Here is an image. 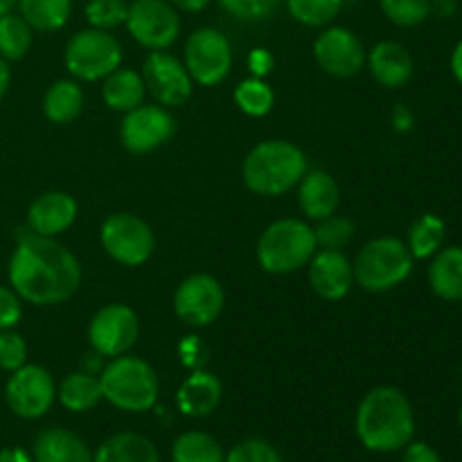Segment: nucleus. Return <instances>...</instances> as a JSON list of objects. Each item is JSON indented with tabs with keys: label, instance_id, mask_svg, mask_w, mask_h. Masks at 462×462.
I'll list each match as a JSON object with an SVG mask.
<instances>
[{
	"label": "nucleus",
	"instance_id": "f257e3e1",
	"mask_svg": "<svg viewBox=\"0 0 462 462\" xmlns=\"http://www.w3.org/2000/svg\"><path fill=\"white\" fill-rule=\"evenodd\" d=\"M7 278L23 302L54 307L75 296L84 273L79 260L57 237H43L25 226L16 235Z\"/></svg>",
	"mask_w": 462,
	"mask_h": 462
},
{
	"label": "nucleus",
	"instance_id": "f03ea898",
	"mask_svg": "<svg viewBox=\"0 0 462 462\" xmlns=\"http://www.w3.org/2000/svg\"><path fill=\"white\" fill-rule=\"evenodd\" d=\"M355 427L365 449L374 454H393L413 440V406L400 388L377 386L361 400Z\"/></svg>",
	"mask_w": 462,
	"mask_h": 462
},
{
	"label": "nucleus",
	"instance_id": "7ed1b4c3",
	"mask_svg": "<svg viewBox=\"0 0 462 462\" xmlns=\"http://www.w3.org/2000/svg\"><path fill=\"white\" fill-rule=\"evenodd\" d=\"M307 156L289 140H264L242 162L244 185L260 197H282L307 174Z\"/></svg>",
	"mask_w": 462,
	"mask_h": 462
},
{
	"label": "nucleus",
	"instance_id": "20e7f679",
	"mask_svg": "<svg viewBox=\"0 0 462 462\" xmlns=\"http://www.w3.org/2000/svg\"><path fill=\"white\" fill-rule=\"evenodd\" d=\"M99 386L104 400L125 413H147L161 395V382L152 364L129 352L104 365Z\"/></svg>",
	"mask_w": 462,
	"mask_h": 462
},
{
	"label": "nucleus",
	"instance_id": "39448f33",
	"mask_svg": "<svg viewBox=\"0 0 462 462\" xmlns=\"http://www.w3.org/2000/svg\"><path fill=\"white\" fill-rule=\"evenodd\" d=\"M319 251L314 228L302 219H278L257 239V264L273 275H289L310 264Z\"/></svg>",
	"mask_w": 462,
	"mask_h": 462
},
{
	"label": "nucleus",
	"instance_id": "423d86ee",
	"mask_svg": "<svg viewBox=\"0 0 462 462\" xmlns=\"http://www.w3.org/2000/svg\"><path fill=\"white\" fill-rule=\"evenodd\" d=\"M413 262L406 242L397 237H377L365 244L352 262L355 284L370 293L391 291L409 280Z\"/></svg>",
	"mask_w": 462,
	"mask_h": 462
},
{
	"label": "nucleus",
	"instance_id": "0eeeda50",
	"mask_svg": "<svg viewBox=\"0 0 462 462\" xmlns=\"http://www.w3.org/2000/svg\"><path fill=\"white\" fill-rule=\"evenodd\" d=\"M122 45L111 32L86 27L66 43L63 61L68 72L79 81H102L122 66Z\"/></svg>",
	"mask_w": 462,
	"mask_h": 462
},
{
	"label": "nucleus",
	"instance_id": "6e6552de",
	"mask_svg": "<svg viewBox=\"0 0 462 462\" xmlns=\"http://www.w3.org/2000/svg\"><path fill=\"white\" fill-rule=\"evenodd\" d=\"M99 242L106 255L122 266H143L156 251L152 226L134 212H113L99 228Z\"/></svg>",
	"mask_w": 462,
	"mask_h": 462
},
{
	"label": "nucleus",
	"instance_id": "1a4fd4ad",
	"mask_svg": "<svg viewBox=\"0 0 462 462\" xmlns=\"http://www.w3.org/2000/svg\"><path fill=\"white\" fill-rule=\"evenodd\" d=\"M183 63L194 84L219 86L233 70V45L224 32L199 27L188 36Z\"/></svg>",
	"mask_w": 462,
	"mask_h": 462
},
{
	"label": "nucleus",
	"instance_id": "9d476101",
	"mask_svg": "<svg viewBox=\"0 0 462 462\" xmlns=\"http://www.w3.org/2000/svg\"><path fill=\"white\" fill-rule=\"evenodd\" d=\"M125 25L131 39L152 52L170 50L180 36L179 9L170 0H134Z\"/></svg>",
	"mask_w": 462,
	"mask_h": 462
},
{
	"label": "nucleus",
	"instance_id": "9b49d317",
	"mask_svg": "<svg viewBox=\"0 0 462 462\" xmlns=\"http://www.w3.org/2000/svg\"><path fill=\"white\" fill-rule=\"evenodd\" d=\"M54 400H57V383L43 365L25 364L9 373L5 383V402L16 418H43L52 409Z\"/></svg>",
	"mask_w": 462,
	"mask_h": 462
},
{
	"label": "nucleus",
	"instance_id": "f8f14e48",
	"mask_svg": "<svg viewBox=\"0 0 462 462\" xmlns=\"http://www.w3.org/2000/svg\"><path fill=\"white\" fill-rule=\"evenodd\" d=\"M140 337L138 314L129 305L111 302L95 311L88 323V343L97 356L116 359L126 355Z\"/></svg>",
	"mask_w": 462,
	"mask_h": 462
},
{
	"label": "nucleus",
	"instance_id": "ddd939ff",
	"mask_svg": "<svg viewBox=\"0 0 462 462\" xmlns=\"http://www.w3.org/2000/svg\"><path fill=\"white\" fill-rule=\"evenodd\" d=\"M226 293L219 280L210 273H194L179 284L174 293V311L188 328H208L224 311Z\"/></svg>",
	"mask_w": 462,
	"mask_h": 462
},
{
	"label": "nucleus",
	"instance_id": "4468645a",
	"mask_svg": "<svg viewBox=\"0 0 462 462\" xmlns=\"http://www.w3.org/2000/svg\"><path fill=\"white\" fill-rule=\"evenodd\" d=\"M140 75H143L144 86H147V93H152V97L161 106H183L192 97L194 81L189 77L188 68H185L180 59H176L167 50L149 52Z\"/></svg>",
	"mask_w": 462,
	"mask_h": 462
},
{
	"label": "nucleus",
	"instance_id": "2eb2a0df",
	"mask_svg": "<svg viewBox=\"0 0 462 462\" xmlns=\"http://www.w3.org/2000/svg\"><path fill=\"white\" fill-rule=\"evenodd\" d=\"M176 134V122L171 113L161 104H140L134 111L125 113L120 126V138L126 152L152 153L161 149Z\"/></svg>",
	"mask_w": 462,
	"mask_h": 462
},
{
	"label": "nucleus",
	"instance_id": "dca6fc26",
	"mask_svg": "<svg viewBox=\"0 0 462 462\" xmlns=\"http://www.w3.org/2000/svg\"><path fill=\"white\" fill-rule=\"evenodd\" d=\"M364 43L352 30L341 25H329L316 36L314 59L319 68L337 79H350L359 75L365 66Z\"/></svg>",
	"mask_w": 462,
	"mask_h": 462
},
{
	"label": "nucleus",
	"instance_id": "f3484780",
	"mask_svg": "<svg viewBox=\"0 0 462 462\" xmlns=\"http://www.w3.org/2000/svg\"><path fill=\"white\" fill-rule=\"evenodd\" d=\"M307 275L314 293L323 300H343L355 287V269L343 251L319 248L307 264Z\"/></svg>",
	"mask_w": 462,
	"mask_h": 462
},
{
	"label": "nucleus",
	"instance_id": "a211bd4d",
	"mask_svg": "<svg viewBox=\"0 0 462 462\" xmlns=\"http://www.w3.org/2000/svg\"><path fill=\"white\" fill-rule=\"evenodd\" d=\"M77 212L79 208L72 194L50 189V192L39 194L27 208V228L43 237H59L75 224Z\"/></svg>",
	"mask_w": 462,
	"mask_h": 462
},
{
	"label": "nucleus",
	"instance_id": "6ab92c4d",
	"mask_svg": "<svg viewBox=\"0 0 462 462\" xmlns=\"http://www.w3.org/2000/svg\"><path fill=\"white\" fill-rule=\"evenodd\" d=\"M370 75L383 88H402L411 81L415 63L406 45L397 41H379L365 57Z\"/></svg>",
	"mask_w": 462,
	"mask_h": 462
},
{
	"label": "nucleus",
	"instance_id": "aec40b11",
	"mask_svg": "<svg viewBox=\"0 0 462 462\" xmlns=\"http://www.w3.org/2000/svg\"><path fill=\"white\" fill-rule=\"evenodd\" d=\"M298 206L314 221L337 215L341 206V188L337 179L329 171L307 170V174L298 183Z\"/></svg>",
	"mask_w": 462,
	"mask_h": 462
},
{
	"label": "nucleus",
	"instance_id": "412c9836",
	"mask_svg": "<svg viewBox=\"0 0 462 462\" xmlns=\"http://www.w3.org/2000/svg\"><path fill=\"white\" fill-rule=\"evenodd\" d=\"M221 393L224 388L215 373L206 368L192 370L176 393V406L188 418H206L219 406Z\"/></svg>",
	"mask_w": 462,
	"mask_h": 462
},
{
	"label": "nucleus",
	"instance_id": "4be33fe9",
	"mask_svg": "<svg viewBox=\"0 0 462 462\" xmlns=\"http://www.w3.org/2000/svg\"><path fill=\"white\" fill-rule=\"evenodd\" d=\"M34 462H93L88 445L68 429H45L34 440Z\"/></svg>",
	"mask_w": 462,
	"mask_h": 462
},
{
	"label": "nucleus",
	"instance_id": "5701e85b",
	"mask_svg": "<svg viewBox=\"0 0 462 462\" xmlns=\"http://www.w3.org/2000/svg\"><path fill=\"white\" fill-rule=\"evenodd\" d=\"M429 287L440 300L462 302V246H442L431 257Z\"/></svg>",
	"mask_w": 462,
	"mask_h": 462
},
{
	"label": "nucleus",
	"instance_id": "b1692460",
	"mask_svg": "<svg viewBox=\"0 0 462 462\" xmlns=\"http://www.w3.org/2000/svg\"><path fill=\"white\" fill-rule=\"evenodd\" d=\"M102 86V99L111 111L129 113L135 106L144 104V95H147V86H144L143 75L134 68H117L111 75L104 77Z\"/></svg>",
	"mask_w": 462,
	"mask_h": 462
},
{
	"label": "nucleus",
	"instance_id": "393cba45",
	"mask_svg": "<svg viewBox=\"0 0 462 462\" xmlns=\"http://www.w3.org/2000/svg\"><path fill=\"white\" fill-rule=\"evenodd\" d=\"M93 462H161V456L147 436L122 431L99 445L93 454Z\"/></svg>",
	"mask_w": 462,
	"mask_h": 462
},
{
	"label": "nucleus",
	"instance_id": "a878e982",
	"mask_svg": "<svg viewBox=\"0 0 462 462\" xmlns=\"http://www.w3.org/2000/svg\"><path fill=\"white\" fill-rule=\"evenodd\" d=\"M57 397L63 409L72 411V413L93 411L104 400L99 377H95L90 370H77V373L66 374L57 386Z\"/></svg>",
	"mask_w": 462,
	"mask_h": 462
},
{
	"label": "nucleus",
	"instance_id": "bb28decb",
	"mask_svg": "<svg viewBox=\"0 0 462 462\" xmlns=\"http://www.w3.org/2000/svg\"><path fill=\"white\" fill-rule=\"evenodd\" d=\"M84 111V90L75 79H59L45 90L43 116L54 125H70Z\"/></svg>",
	"mask_w": 462,
	"mask_h": 462
},
{
	"label": "nucleus",
	"instance_id": "cd10ccee",
	"mask_svg": "<svg viewBox=\"0 0 462 462\" xmlns=\"http://www.w3.org/2000/svg\"><path fill=\"white\" fill-rule=\"evenodd\" d=\"M16 7L34 32H59L72 16V0H18Z\"/></svg>",
	"mask_w": 462,
	"mask_h": 462
},
{
	"label": "nucleus",
	"instance_id": "c85d7f7f",
	"mask_svg": "<svg viewBox=\"0 0 462 462\" xmlns=\"http://www.w3.org/2000/svg\"><path fill=\"white\" fill-rule=\"evenodd\" d=\"M445 237H447L445 221H442L438 215L427 212V215L418 217V219L411 224L409 242H406V246H409L413 260H431V257L445 246Z\"/></svg>",
	"mask_w": 462,
	"mask_h": 462
},
{
	"label": "nucleus",
	"instance_id": "c756f323",
	"mask_svg": "<svg viewBox=\"0 0 462 462\" xmlns=\"http://www.w3.org/2000/svg\"><path fill=\"white\" fill-rule=\"evenodd\" d=\"M226 454L219 442L203 431H188L176 438L171 462H224Z\"/></svg>",
	"mask_w": 462,
	"mask_h": 462
},
{
	"label": "nucleus",
	"instance_id": "7c9ffc66",
	"mask_svg": "<svg viewBox=\"0 0 462 462\" xmlns=\"http://www.w3.org/2000/svg\"><path fill=\"white\" fill-rule=\"evenodd\" d=\"M34 30L21 14H7L0 18V57L5 61H21L32 48Z\"/></svg>",
	"mask_w": 462,
	"mask_h": 462
},
{
	"label": "nucleus",
	"instance_id": "2f4dec72",
	"mask_svg": "<svg viewBox=\"0 0 462 462\" xmlns=\"http://www.w3.org/2000/svg\"><path fill=\"white\" fill-rule=\"evenodd\" d=\"M235 104L246 116L264 117L273 108L275 93L264 79H260V77H248V79L239 81V86L235 88Z\"/></svg>",
	"mask_w": 462,
	"mask_h": 462
},
{
	"label": "nucleus",
	"instance_id": "473e14b6",
	"mask_svg": "<svg viewBox=\"0 0 462 462\" xmlns=\"http://www.w3.org/2000/svg\"><path fill=\"white\" fill-rule=\"evenodd\" d=\"M293 21L307 27H328L341 14L343 0H284Z\"/></svg>",
	"mask_w": 462,
	"mask_h": 462
},
{
	"label": "nucleus",
	"instance_id": "72a5a7b5",
	"mask_svg": "<svg viewBox=\"0 0 462 462\" xmlns=\"http://www.w3.org/2000/svg\"><path fill=\"white\" fill-rule=\"evenodd\" d=\"M382 12L393 25L418 27L431 16V0H379Z\"/></svg>",
	"mask_w": 462,
	"mask_h": 462
},
{
	"label": "nucleus",
	"instance_id": "f704fd0d",
	"mask_svg": "<svg viewBox=\"0 0 462 462\" xmlns=\"http://www.w3.org/2000/svg\"><path fill=\"white\" fill-rule=\"evenodd\" d=\"M126 12H129V3L126 0H88L84 7L88 25L106 32L125 25Z\"/></svg>",
	"mask_w": 462,
	"mask_h": 462
},
{
	"label": "nucleus",
	"instance_id": "c9c22d12",
	"mask_svg": "<svg viewBox=\"0 0 462 462\" xmlns=\"http://www.w3.org/2000/svg\"><path fill=\"white\" fill-rule=\"evenodd\" d=\"M355 224H352L347 217H325L319 221V226L314 228L316 244L319 248H329V251H341L347 244L355 239Z\"/></svg>",
	"mask_w": 462,
	"mask_h": 462
},
{
	"label": "nucleus",
	"instance_id": "e433bc0d",
	"mask_svg": "<svg viewBox=\"0 0 462 462\" xmlns=\"http://www.w3.org/2000/svg\"><path fill=\"white\" fill-rule=\"evenodd\" d=\"M282 0H219L221 9L244 23L266 21L275 14Z\"/></svg>",
	"mask_w": 462,
	"mask_h": 462
},
{
	"label": "nucleus",
	"instance_id": "4c0bfd02",
	"mask_svg": "<svg viewBox=\"0 0 462 462\" xmlns=\"http://www.w3.org/2000/svg\"><path fill=\"white\" fill-rule=\"evenodd\" d=\"M224 462H282V456L266 440L251 438V440H244L239 445H235L226 454Z\"/></svg>",
	"mask_w": 462,
	"mask_h": 462
},
{
	"label": "nucleus",
	"instance_id": "58836bf2",
	"mask_svg": "<svg viewBox=\"0 0 462 462\" xmlns=\"http://www.w3.org/2000/svg\"><path fill=\"white\" fill-rule=\"evenodd\" d=\"M27 364V343L14 329L0 332V370L14 373Z\"/></svg>",
	"mask_w": 462,
	"mask_h": 462
},
{
	"label": "nucleus",
	"instance_id": "ea45409f",
	"mask_svg": "<svg viewBox=\"0 0 462 462\" xmlns=\"http://www.w3.org/2000/svg\"><path fill=\"white\" fill-rule=\"evenodd\" d=\"M23 319V300L12 287L0 284V332L14 329Z\"/></svg>",
	"mask_w": 462,
	"mask_h": 462
},
{
	"label": "nucleus",
	"instance_id": "a19ab883",
	"mask_svg": "<svg viewBox=\"0 0 462 462\" xmlns=\"http://www.w3.org/2000/svg\"><path fill=\"white\" fill-rule=\"evenodd\" d=\"M208 346L199 337H185L183 341L179 343V359L185 368L192 373V370H203L208 364Z\"/></svg>",
	"mask_w": 462,
	"mask_h": 462
},
{
	"label": "nucleus",
	"instance_id": "79ce46f5",
	"mask_svg": "<svg viewBox=\"0 0 462 462\" xmlns=\"http://www.w3.org/2000/svg\"><path fill=\"white\" fill-rule=\"evenodd\" d=\"M402 462H442L438 451L433 449L427 442H413L404 447V456H402Z\"/></svg>",
	"mask_w": 462,
	"mask_h": 462
},
{
	"label": "nucleus",
	"instance_id": "37998d69",
	"mask_svg": "<svg viewBox=\"0 0 462 462\" xmlns=\"http://www.w3.org/2000/svg\"><path fill=\"white\" fill-rule=\"evenodd\" d=\"M273 54L264 48H255L248 54V68H251L253 77H260V79H264L273 70Z\"/></svg>",
	"mask_w": 462,
	"mask_h": 462
},
{
	"label": "nucleus",
	"instance_id": "c03bdc74",
	"mask_svg": "<svg viewBox=\"0 0 462 462\" xmlns=\"http://www.w3.org/2000/svg\"><path fill=\"white\" fill-rule=\"evenodd\" d=\"M0 462H34L32 456L27 454L21 447H7V449L0 451Z\"/></svg>",
	"mask_w": 462,
	"mask_h": 462
},
{
	"label": "nucleus",
	"instance_id": "a18cd8bd",
	"mask_svg": "<svg viewBox=\"0 0 462 462\" xmlns=\"http://www.w3.org/2000/svg\"><path fill=\"white\" fill-rule=\"evenodd\" d=\"M170 3L174 5L176 9H180V12L199 14V12H203V9H206L212 0H170Z\"/></svg>",
	"mask_w": 462,
	"mask_h": 462
},
{
	"label": "nucleus",
	"instance_id": "49530a36",
	"mask_svg": "<svg viewBox=\"0 0 462 462\" xmlns=\"http://www.w3.org/2000/svg\"><path fill=\"white\" fill-rule=\"evenodd\" d=\"M458 9L456 0H431V14H440V16H451Z\"/></svg>",
	"mask_w": 462,
	"mask_h": 462
},
{
	"label": "nucleus",
	"instance_id": "de8ad7c7",
	"mask_svg": "<svg viewBox=\"0 0 462 462\" xmlns=\"http://www.w3.org/2000/svg\"><path fill=\"white\" fill-rule=\"evenodd\" d=\"M9 81H12V70H9V61H5V59L0 57V102H3V97H5V95H7Z\"/></svg>",
	"mask_w": 462,
	"mask_h": 462
},
{
	"label": "nucleus",
	"instance_id": "09e8293b",
	"mask_svg": "<svg viewBox=\"0 0 462 462\" xmlns=\"http://www.w3.org/2000/svg\"><path fill=\"white\" fill-rule=\"evenodd\" d=\"M451 72H454L456 79L462 84V39L454 48V52H451Z\"/></svg>",
	"mask_w": 462,
	"mask_h": 462
},
{
	"label": "nucleus",
	"instance_id": "8fccbe9b",
	"mask_svg": "<svg viewBox=\"0 0 462 462\" xmlns=\"http://www.w3.org/2000/svg\"><path fill=\"white\" fill-rule=\"evenodd\" d=\"M18 0H0V18L7 16V14L14 12V7H16Z\"/></svg>",
	"mask_w": 462,
	"mask_h": 462
},
{
	"label": "nucleus",
	"instance_id": "3c124183",
	"mask_svg": "<svg viewBox=\"0 0 462 462\" xmlns=\"http://www.w3.org/2000/svg\"><path fill=\"white\" fill-rule=\"evenodd\" d=\"M458 420H460V427H462V406H460V415H458Z\"/></svg>",
	"mask_w": 462,
	"mask_h": 462
}]
</instances>
